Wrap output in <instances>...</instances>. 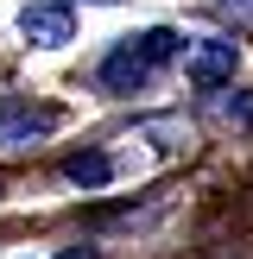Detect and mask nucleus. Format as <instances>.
<instances>
[{
    "label": "nucleus",
    "mask_w": 253,
    "mask_h": 259,
    "mask_svg": "<svg viewBox=\"0 0 253 259\" xmlns=\"http://www.w3.org/2000/svg\"><path fill=\"white\" fill-rule=\"evenodd\" d=\"M57 126V108H32V101H0V146H32Z\"/></svg>",
    "instance_id": "nucleus-2"
},
{
    "label": "nucleus",
    "mask_w": 253,
    "mask_h": 259,
    "mask_svg": "<svg viewBox=\"0 0 253 259\" xmlns=\"http://www.w3.org/2000/svg\"><path fill=\"white\" fill-rule=\"evenodd\" d=\"M171 57H177V32H164V25H152V32H139V38H120V51L101 63V89L133 95V89H146L152 70L171 63Z\"/></svg>",
    "instance_id": "nucleus-1"
},
{
    "label": "nucleus",
    "mask_w": 253,
    "mask_h": 259,
    "mask_svg": "<svg viewBox=\"0 0 253 259\" xmlns=\"http://www.w3.org/2000/svg\"><path fill=\"white\" fill-rule=\"evenodd\" d=\"M19 32L32 38V45H70L76 19H70L63 0H45V7H25V13H19Z\"/></svg>",
    "instance_id": "nucleus-4"
},
{
    "label": "nucleus",
    "mask_w": 253,
    "mask_h": 259,
    "mask_svg": "<svg viewBox=\"0 0 253 259\" xmlns=\"http://www.w3.org/2000/svg\"><path fill=\"white\" fill-rule=\"evenodd\" d=\"M63 177L82 184V190H101L114 177V158H108V152H76V158H63Z\"/></svg>",
    "instance_id": "nucleus-5"
},
{
    "label": "nucleus",
    "mask_w": 253,
    "mask_h": 259,
    "mask_svg": "<svg viewBox=\"0 0 253 259\" xmlns=\"http://www.w3.org/2000/svg\"><path fill=\"white\" fill-rule=\"evenodd\" d=\"M63 259H95V253H89V247H70V253H63Z\"/></svg>",
    "instance_id": "nucleus-6"
},
{
    "label": "nucleus",
    "mask_w": 253,
    "mask_h": 259,
    "mask_svg": "<svg viewBox=\"0 0 253 259\" xmlns=\"http://www.w3.org/2000/svg\"><path fill=\"white\" fill-rule=\"evenodd\" d=\"M190 82L196 89H222L228 76H234V38H202L196 51H190Z\"/></svg>",
    "instance_id": "nucleus-3"
}]
</instances>
